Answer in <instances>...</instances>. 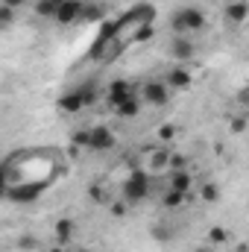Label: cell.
Segmentation results:
<instances>
[{
    "mask_svg": "<svg viewBox=\"0 0 249 252\" xmlns=\"http://www.w3.org/2000/svg\"><path fill=\"white\" fill-rule=\"evenodd\" d=\"M226 241H229V232H226V229H220V226H211V229H208V244H211V247L226 244Z\"/></svg>",
    "mask_w": 249,
    "mask_h": 252,
    "instance_id": "cell-22",
    "label": "cell"
},
{
    "mask_svg": "<svg viewBox=\"0 0 249 252\" xmlns=\"http://www.w3.org/2000/svg\"><path fill=\"white\" fill-rule=\"evenodd\" d=\"M73 235H76V223H73L70 217H59L56 226H53V238H56V244L67 247V244L73 241Z\"/></svg>",
    "mask_w": 249,
    "mask_h": 252,
    "instance_id": "cell-11",
    "label": "cell"
},
{
    "mask_svg": "<svg viewBox=\"0 0 249 252\" xmlns=\"http://www.w3.org/2000/svg\"><path fill=\"white\" fill-rule=\"evenodd\" d=\"M153 18H156V6H153V3H138V6H132V9L126 12L118 24H121V30H126V27L138 30V27H144V24H153Z\"/></svg>",
    "mask_w": 249,
    "mask_h": 252,
    "instance_id": "cell-5",
    "label": "cell"
},
{
    "mask_svg": "<svg viewBox=\"0 0 249 252\" xmlns=\"http://www.w3.org/2000/svg\"><path fill=\"white\" fill-rule=\"evenodd\" d=\"M170 188L182 190V193H193V173L185 170H170Z\"/></svg>",
    "mask_w": 249,
    "mask_h": 252,
    "instance_id": "cell-14",
    "label": "cell"
},
{
    "mask_svg": "<svg viewBox=\"0 0 249 252\" xmlns=\"http://www.w3.org/2000/svg\"><path fill=\"white\" fill-rule=\"evenodd\" d=\"M109 208H112V214H115V217H124L126 211H129V202H112V205H109Z\"/></svg>",
    "mask_w": 249,
    "mask_h": 252,
    "instance_id": "cell-29",
    "label": "cell"
},
{
    "mask_svg": "<svg viewBox=\"0 0 249 252\" xmlns=\"http://www.w3.org/2000/svg\"><path fill=\"white\" fill-rule=\"evenodd\" d=\"M170 91H173V88H170L164 79H147V82L141 85L138 97H141V103H144V106L161 109V106H167V103H170Z\"/></svg>",
    "mask_w": 249,
    "mask_h": 252,
    "instance_id": "cell-3",
    "label": "cell"
},
{
    "mask_svg": "<svg viewBox=\"0 0 249 252\" xmlns=\"http://www.w3.org/2000/svg\"><path fill=\"white\" fill-rule=\"evenodd\" d=\"M170 158H173V150L170 147H156L150 153V173H164L170 170Z\"/></svg>",
    "mask_w": 249,
    "mask_h": 252,
    "instance_id": "cell-10",
    "label": "cell"
},
{
    "mask_svg": "<svg viewBox=\"0 0 249 252\" xmlns=\"http://www.w3.org/2000/svg\"><path fill=\"white\" fill-rule=\"evenodd\" d=\"M226 18L232 21V24H244L249 18V3H244V0H232L229 6H226Z\"/></svg>",
    "mask_w": 249,
    "mask_h": 252,
    "instance_id": "cell-15",
    "label": "cell"
},
{
    "mask_svg": "<svg viewBox=\"0 0 249 252\" xmlns=\"http://www.w3.org/2000/svg\"><path fill=\"white\" fill-rule=\"evenodd\" d=\"M153 35H156V27H153V24H144V27L132 30V41H135V44H144V41H150Z\"/></svg>",
    "mask_w": 249,
    "mask_h": 252,
    "instance_id": "cell-21",
    "label": "cell"
},
{
    "mask_svg": "<svg viewBox=\"0 0 249 252\" xmlns=\"http://www.w3.org/2000/svg\"><path fill=\"white\" fill-rule=\"evenodd\" d=\"M247 129V118H232V132H244Z\"/></svg>",
    "mask_w": 249,
    "mask_h": 252,
    "instance_id": "cell-30",
    "label": "cell"
},
{
    "mask_svg": "<svg viewBox=\"0 0 249 252\" xmlns=\"http://www.w3.org/2000/svg\"><path fill=\"white\" fill-rule=\"evenodd\" d=\"M193 252H214V250H211V247H196Z\"/></svg>",
    "mask_w": 249,
    "mask_h": 252,
    "instance_id": "cell-33",
    "label": "cell"
},
{
    "mask_svg": "<svg viewBox=\"0 0 249 252\" xmlns=\"http://www.w3.org/2000/svg\"><path fill=\"white\" fill-rule=\"evenodd\" d=\"M18 250H38V238H35V235H21V238H18Z\"/></svg>",
    "mask_w": 249,
    "mask_h": 252,
    "instance_id": "cell-26",
    "label": "cell"
},
{
    "mask_svg": "<svg viewBox=\"0 0 249 252\" xmlns=\"http://www.w3.org/2000/svg\"><path fill=\"white\" fill-rule=\"evenodd\" d=\"M70 147H79V150H88V129H79L70 135Z\"/></svg>",
    "mask_w": 249,
    "mask_h": 252,
    "instance_id": "cell-23",
    "label": "cell"
},
{
    "mask_svg": "<svg viewBox=\"0 0 249 252\" xmlns=\"http://www.w3.org/2000/svg\"><path fill=\"white\" fill-rule=\"evenodd\" d=\"M41 193V185H21V188H6V199L12 202H32Z\"/></svg>",
    "mask_w": 249,
    "mask_h": 252,
    "instance_id": "cell-13",
    "label": "cell"
},
{
    "mask_svg": "<svg viewBox=\"0 0 249 252\" xmlns=\"http://www.w3.org/2000/svg\"><path fill=\"white\" fill-rule=\"evenodd\" d=\"M170 56H173L176 62H190V59L196 56V44H193L187 35H173V41H170Z\"/></svg>",
    "mask_w": 249,
    "mask_h": 252,
    "instance_id": "cell-7",
    "label": "cell"
},
{
    "mask_svg": "<svg viewBox=\"0 0 249 252\" xmlns=\"http://www.w3.org/2000/svg\"><path fill=\"white\" fill-rule=\"evenodd\" d=\"M138 91L126 82V79H115L112 85H109V91H106V97H109V106L115 109V106H121V103H126L129 97H135Z\"/></svg>",
    "mask_w": 249,
    "mask_h": 252,
    "instance_id": "cell-8",
    "label": "cell"
},
{
    "mask_svg": "<svg viewBox=\"0 0 249 252\" xmlns=\"http://www.w3.org/2000/svg\"><path fill=\"white\" fill-rule=\"evenodd\" d=\"M62 3L64 0H38V3H35V15H38V18H56Z\"/></svg>",
    "mask_w": 249,
    "mask_h": 252,
    "instance_id": "cell-18",
    "label": "cell"
},
{
    "mask_svg": "<svg viewBox=\"0 0 249 252\" xmlns=\"http://www.w3.org/2000/svg\"><path fill=\"white\" fill-rule=\"evenodd\" d=\"M27 0H0V6H9V9H21Z\"/></svg>",
    "mask_w": 249,
    "mask_h": 252,
    "instance_id": "cell-31",
    "label": "cell"
},
{
    "mask_svg": "<svg viewBox=\"0 0 249 252\" xmlns=\"http://www.w3.org/2000/svg\"><path fill=\"white\" fill-rule=\"evenodd\" d=\"M173 138H176V126L173 124L158 126V141H161V144H167V141H173Z\"/></svg>",
    "mask_w": 249,
    "mask_h": 252,
    "instance_id": "cell-27",
    "label": "cell"
},
{
    "mask_svg": "<svg viewBox=\"0 0 249 252\" xmlns=\"http://www.w3.org/2000/svg\"><path fill=\"white\" fill-rule=\"evenodd\" d=\"M44 252H67V250H64L62 244H53V247H47V250H44Z\"/></svg>",
    "mask_w": 249,
    "mask_h": 252,
    "instance_id": "cell-32",
    "label": "cell"
},
{
    "mask_svg": "<svg viewBox=\"0 0 249 252\" xmlns=\"http://www.w3.org/2000/svg\"><path fill=\"white\" fill-rule=\"evenodd\" d=\"M82 15H85V3H82V0H64L62 6H59L56 21H59L62 27H70V24L82 21Z\"/></svg>",
    "mask_w": 249,
    "mask_h": 252,
    "instance_id": "cell-6",
    "label": "cell"
},
{
    "mask_svg": "<svg viewBox=\"0 0 249 252\" xmlns=\"http://www.w3.org/2000/svg\"><path fill=\"white\" fill-rule=\"evenodd\" d=\"M205 27V12L199 6H179L173 15H170V30L176 35H190V32H199Z\"/></svg>",
    "mask_w": 249,
    "mask_h": 252,
    "instance_id": "cell-1",
    "label": "cell"
},
{
    "mask_svg": "<svg viewBox=\"0 0 249 252\" xmlns=\"http://www.w3.org/2000/svg\"><path fill=\"white\" fill-rule=\"evenodd\" d=\"M73 252H94V250H85V247H79V250H73Z\"/></svg>",
    "mask_w": 249,
    "mask_h": 252,
    "instance_id": "cell-34",
    "label": "cell"
},
{
    "mask_svg": "<svg viewBox=\"0 0 249 252\" xmlns=\"http://www.w3.org/2000/svg\"><path fill=\"white\" fill-rule=\"evenodd\" d=\"M164 82H167L173 91H185V88H190V82H193V73H190L187 67H173V70L164 76Z\"/></svg>",
    "mask_w": 249,
    "mask_h": 252,
    "instance_id": "cell-12",
    "label": "cell"
},
{
    "mask_svg": "<svg viewBox=\"0 0 249 252\" xmlns=\"http://www.w3.org/2000/svg\"><path fill=\"white\" fill-rule=\"evenodd\" d=\"M118 147V135L109 129L106 124H97V126H88V150L94 153H109Z\"/></svg>",
    "mask_w": 249,
    "mask_h": 252,
    "instance_id": "cell-4",
    "label": "cell"
},
{
    "mask_svg": "<svg viewBox=\"0 0 249 252\" xmlns=\"http://www.w3.org/2000/svg\"><path fill=\"white\" fill-rule=\"evenodd\" d=\"M121 196H124L129 205H138L150 196V173H144L141 167H135L129 176H126L124 188H121Z\"/></svg>",
    "mask_w": 249,
    "mask_h": 252,
    "instance_id": "cell-2",
    "label": "cell"
},
{
    "mask_svg": "<svg viewBox=\"0 0 249 252\" xmlns=\"http://www.w3.org/2000/svg\"><path fill=\"white\" fill-rule=\"evenodd\" d=\"M56 106H59V112H64V115H79L88 103H85L82 88H79V91H67V94H62V97L56 100Z\"/></svg>",
    "mask_w": 249,
    "mask_h": 252,
    "instance_id": "cell-9",
    "label": "cell"
},
{
    "mask_svg": "<svg viewBox=\"0 0 249 252\" xmlns=\"http://www.w3.org/2000/svg\"><path fill=\"white\" fill-rule=\"evenodd\" d=\"M190 199H193V193H182V190L167 188L164 196H161V205H164V208H179V205H185V202H190Z\"/></svg>",
    "mask_w": 249,
    "mask_h": 252,
    "instance_id": "cell-17",
    "label": "cell"
},
{
    "mask_svg": "<svg viewBox=\"0 0 249 252\" xmlns=\"http://www.w3.org/2000/svg\"><path fill=\"white\" fill-rule=\"evenodd\" d=\"M12 21H15V9L0 6V30H9V27H12Z\"/></svg>",
    "mask_w": 249,
    "mask_h": 252,
    "instance_id": "cell-25",
    "label": "cell"
},
{
    "mask_svg": "<svg viewBox=\"0 0 249 252\" xmlns=\"http://www.w3.org/2000/svg\"><path fill=\"white\" fill-rule=\"evenodd\" d=\"M103 18H106V6H103V3H85V15H82V21L94 24V21H103Z\"/></svg>",
    "mask_w": 249,
    "mask_h": 252,
    "instance_id": "cell-20",
    "label": "cell"
},
{
    "mask_svg": "<svg viewBox=\"0 0 249 252\" xmlns=\"http://www.w3.org/2000/svg\"><path fill=\"white\" fill-rule=\"evenodd\" d=\"M141 106H144V103H141V97L135 94V97H129L126 103L115 106V112H118V118H126V121H129V118H138V115H141Z\"/></svg>",
    "mask_w": 249,
    "mask_h": 252,
    "instance_id": "cell-16",
    "label": "cell"
},
{
    "mask_svg": "<svg viewBox=\"0 0 249 252\" xmlns=\"http://www.w3.org/2000/svg\"><path fill=\"white\" fill-rule=\"evenodd\" d=\"M153 238H156V241H164V244H167V241L173 238V232H170V229H164V226H153Z\"/></svg>",
    "mask_w": 249,
    "mask_h": 252,
    "instance_id": "cell-28",
    "label": "cell"
},
{
    "mask_svg": "<svg viewBox=\"0 0 249 252\" xmlns=\"http://www.w3.org/2000/svg\"><path fill=\"white\" fill-rule=\"evenodd\" d=\"M220 196H223V190L217 182H205L202 188H199V199L202 202H220Z\"/></svg>",
    "mask_w": 249,
    "mask_h": 252,
    "instance_id": "cell-19",
    "label": "cell"
},
{
    "mask_svg": "<svg viewBox=\"0 0 249 252\" xmlns=\"http://www.w3.org/2000/svg\"><path fill=\"white\" fill-rule=\"evenodd\" d=\"M88 196H91L94 202H100V205H106V202H109V193H106L103 185H91V188H88Z\"/></svg>",
    "mask_w": 249,
    "mask_h": 252,
    "instance_id": "cell-24",
    "label": "cell"
}]
</instances>
